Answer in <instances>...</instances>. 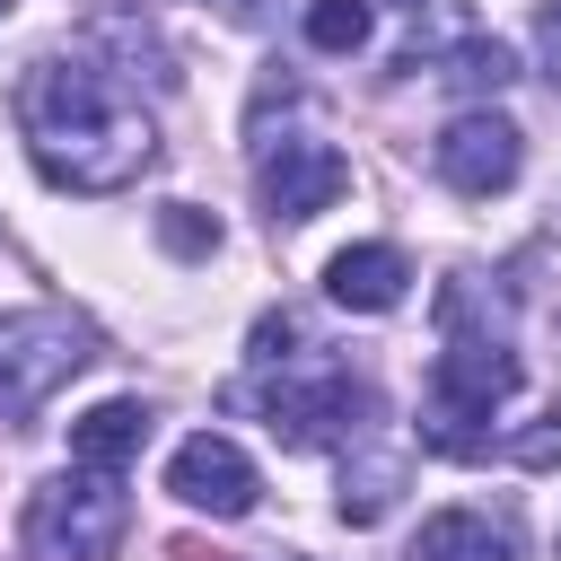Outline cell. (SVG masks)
<instances>
[{
	"instance_id": "1",
	"label": "cell",
	"mask_w": 561,
	"mask_h": 561,
	"mask_svg": "<svg viewBox=\"0 0 561 561\" xmlns=\"http://www.w3.org/2000/svg\"><path fill=\"white\" fill-rule=\"evenodd\" d=\"M18 123H26L35 175L61 184V193H123L158 158V123L88 53H44L26 70V88H18Z\"/></svg>"
},
{
	"instance_id": "2",
	"label": "cell",
	"mask_w": 561,
	"mask_h": 561,
	"mask_svg": "<svg viewBox=\"0 0 561 561\" xmlns=\"http://www.w3.org/2000/svg\"><path fill=\"white\" fill-rule=\"evenodd\" d=\"M508 394H517V351H508V333H491V324L473 333L465 316H447V342H438L430 394H421V447H438V456H482Z\"/></svg>"
},
{
	"instance_id": "3",
	"label": "cell",
	"mask_w": 561,
	"mask_h": 561,
	"mask_svg": "<svg viewBox=\"0 0 561 561\" xmlns=\"http://www.w3.org/2000/svg\"><path fill=\"white\" fill-rule=\"evenodd\" d=\"M88 359H96L88 316H70V307H9L0 316V421H35Z\"/></svg>"
},
{
	"instance_id": "4",
	"label": "cell",
	"mask_w": 561,
	"mask_h": 561,
	"mask_svg": "<svg viewBox=\"0 0 561 561\" xmlns=\"http://www.w3.org/2000/svg\"><path fill=\"white\" fill-rule=\"evenodd\" d=\"M26 535L44 561H114L123 535H131V500H123V473H96V465H70L53 473L35 500H26Z\"/></svg>"
},
{
	"instance_id": "5",
	"label": "cell",
	"mask_w": 561,
	"mask_h": 561,
	"mask_svg": "<svg viewBox=\"0 0 561 561\" xmlns=\"http://www.w3.org/2000/svg\"><path fill=\"white\" fill-rule=\"evenodd\" d=\"M263 412H272V438L280 447H342V438L368 430L377 394L351 368H280V386L263 394Z\"/></svg>"
},
{
	"instance_id": "6",
	"label": "cell",
	"mask_w": 561,
	"mask_h": 561,
	"mask_svg": "<svg viewBox=\"0 0 561 561\" xmlns=\"http://www.w3.org/2000/svg\"><path fill=\"white\" fill-rule=\"evenodd\" d=\"M430 158H438V184H447V193L491 202V193L517 184V167H526V131H517L500 105H465V114H447V131L430 140Z\"/></svg>"
},
{
	"instance_id": "7",
	"label": "cell",
	"mask_w": 561,
	"mask_h": 561,
	"mask_svg": "<svg viewBox=\"0 0 561 561\" xmlns=\"http://www.w3.org/2000/svg\"><path fill=\"white\" fill-rule=\"evenodd\" d=\"M254 193H263L272 228H298V219H316V210H333L351 193V158L333 140H280V149H263Z\"/></svg>"
},
{
	"instance_id": "8",
	"label": "cell",
	"mask_w": 561,
	"mask_h": 561,
	"mask_svg": "<svg viewBox=\"0 0 561 561\" xmlns=\"http://www.w3.org/2000/svg\"><path fill=\"white\" fill-rule=\"evenodd\" d=\"M167 491L184 500V508H202V517H245L254 508V456L228 438V430H193L175 456H167Z\"/></svg>"
},
{
	"instance_id": "9",
	"label": "cell",
	"mask_w": 561,
	"mask_h": 561,
	"mask_svg": "<svg viewBox=\"0 0 561 561\" xmlns=\"http://www.w3.org/2000/svg\"><path fill=\"white\" fill-rule=\"evenodd\" d=\"M403 289H412V263L394 245H342L324 263V298L351 316H386V307H403Z\"/></svg>"
},
{
	"instance_id": "10",
	"label": "cell",
	"mask_w": 561,
	"mask_h": 561,
	"mask_svg": "<svg viewBox=\"0 0 561 561\" xmlns=\"http://www.w3.org/2000/svg\"><path fill=\"white\" fill-rule=\"evenodd\" d=\"M140 447H149V403H131V394H114V403H96V412H79V421H70V465L123 473Z\"/></svg>"
},
{
	"instance_id": "11",
	"label": "cell",
	"mask_w": 561,
	"mask_h": 561,
	"mask_svg": "<svg viewBox=\"0 0 561 561\" xmlns=\"http://www.w3.org/2000/svg\"><path fill=\"white\" fill-rule=\"evenodd\" d=\"M403 561H508V526H491L482 508H438V517H421Z\"/></svg>"
},
{
	"instance_id": "12",
	"label": "cell",
	"mask_w": 561,
	"mask_h": 561,
	"mask_svg": "<svg viewBox=\"0 0 561 561\" xmlns=\"http://www.w3.org/2000/svg\"><path fill=\"white\" fill-rule=\"evenodd\" d=\"M394 491H403V447H386V456H368V465H351L342 473V526H377L386 508H394Z\"/></svg>"
},
{
	"instance_id": "13",
	"label": "cell",
	"mask_w": 561,
	"mask_h": 561,
	"mask_svg": "<svg viewBox=\"0 0 561 561\" xmlns=\"http://www.w3.org/2000/svg\"><path fill=\"white\" fill-rule=\"evenodd\" d=\"M438 79H447V88H465V96H500V88L517 79V53H508L500 35H465V44L438 61Z\"/></svg>"
},
{
	"instance_id": "14",
	"label": "cell",
	"mask_w": 561,
	"mask_h": 561,
	"mask_svg": "<svg viewBox=\"0 0 561 561\" xmlns=\"http://www.w3.org/2000/svg\"><path fill=\"white\" fill-rule=\"evenodd\" d=\"M368 0H307V44L316 53H359L368 44Z\"/></svg>"
},
{
	"instance_id": "15",
	"label": "cell",
	"mask_w": 561,
	"mask_h": 561,
	"mask_svg": "<svg viewBox=\"0 0 561 561\" xmlns=\"http://www.w3.org/2000/svg\"><path fill=\"white\" fill-rule=\"evenodd\" d=\"M158 237H167L175 254H210V245H219V219H202L193 202H167V210H158Z\"/></svg>"
},
{
	"instance_id": "16",
	"label": "cell",
	"mask_w": 561,
	"mask_h": 561,
	"mask_svg": "<svg viewBox=\"0 0 561 561\" xmlns=\"http://www.w3.org/2000/svg\"><path fill=\"white\" fill-rule=\"evenodd\" d=\"M535 70L552 79V96H561V0H543L535 9Z\"/></svg>"
},
{
	"instance_id": "17",
	"label": "cell",
	"mask_w": 561,
	"mask_h": 561,
	"mask_svg": "<svg viewBox=\"0 0 561 561\" xmlns=\"http://www.w3.org/2000/svg\"><path fill=\"white\" fill-rule=\"evenodd\" d=\"M394 9H421V0H394Z\"/></svg>"
},
{
	"instance_id": "18",
	"label": "cell",
	"mask_w": 561,
	"mask_h": 561,
	"mask_svg": "<svg viewBox=\"0 0 561 561\" xmlns=\"http://www.w3.org/2000/svg\"><path fill=\"white\" fill-rule=\"evenodd\" d=\"M280 561H307V552H280Z\"/></svg>"
},
{
	"instance_id": "19",
	"label": "cell",
	"mask_w": 561,
	"mask_h": 561,
	"mask_svg": "<svg viewBox=\"0 0 561 561\" xmlns=\"http://www.w3.org/2000/svg\"><path fill=\"white\" fill-rule=\"evenodd\" d=\"M9 9H18V0H0V18H9Z\"/></svg>"
}]
</instances>
